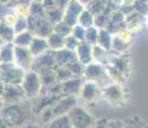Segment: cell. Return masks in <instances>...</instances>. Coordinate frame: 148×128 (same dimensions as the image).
<instances>
[{
  "label": "cell",
  "instance_id": "obj_1",
  "mask_svg": "<svg viewBox=\"0 0 148 128\" xmlns=\"http://www.w3.org/2000/svg\"><path fill=\"white\" fill-rule=\"evenodd\" d=\"M32 113L31 101L26 100L21 104L4 105L0 116L7 122L10 128H22L27 123H30V115Z\"/></svg>",
  "mask_w": 148,
  "mask_h": 128
},
{
  "label": "cell",
  "instance_id": "obj_2",
  "mask_svg": "<svg viewBox=\"0 0 148 128\" xmlns=\"http://www.w3.org/2000/svg\"><path fill=\"white\" fill-rule=\"evenodd\" d=\"M76 102H77V99L72 98V96H63L58 102L53 105V106L45 109L44 112L41 113V121L42 123L48 124L49 122H52L53 119L58 118V116L62 115H67L68 113L71 112V109L76 106Z\"/></svg>",
  "mask_w": 148,
  "mask_h": 128
},
{
  "label": "cell",
  "instance_id": "obj_3",
  "mask_svg": "<svg viewBox=\"0 0 148 128\" xmlns=\"http://www.w3.org/2000/svg\"><path fill=\"white\" fill-rule=\"evenodd\" d=\"M22 89L25 91L27 100H32V99L38 98L42 92V83L40 74L34 70H28L25 74V78L22 81Z\"/></svg>",
  "mask_w": 148,
  "mask_h": 128
},
{
  "label": "cell",
  "instance_id": "obj_4",
  "mask_svg": "<svg viewBox=\"0 0 148 128\" xmlns=\"http://www.w3.org/2000/svg\"><path fill=\"white\" fill-rule=\"evenodd\" d=\"M25 74L26 72L17 67L14 63L0 64V79L5 86L7 85H22Z\"/></svg>",
  "mask_w": 148,
  "mask_h": 128
},
{
  "label": "cell",
  "instance_id": "obj_5",
  "mask_svg": "<svg viewBox=\"0 0 148 128\" xmlns=\"http://www.w3.org/2000/svg\"><path fill=\"white\" fill-rule=\"evenodd\" d=\"M103 99L113 106H122L127 101V93L120 83H112L102 91Z\"/></svg>",
  "mask_w": 148,
  "mask_h": 128
},
{
  "label": "cell",
  "instance_id": "obj_6",
  "mask_svg": "<svg viewBox=\"0 0 148 128\" xmlns=\"http://www.w3.org/2000/svg\"><path fill=\"white\" fill-rule=\"evenodd\" d=\"M86 3L84 1H77V0H72L68 1V4L64 8V16H63V22H66L67 24H70L71 27L77 26L79 17L81 16V13L86 9Z\"/></svg>",
  "mask_w": 148,
  "mask_h": 128
},
{
  "label": "cell",
  "instance_id": "obj_7",
  "mask_svg": "<svg viewBox=\"0 0 148 128\" xmlns=\"http://www.w3.org/2000/svg\"><path fill=\"white\" fill-rule=\"evenodd\" d=\"M4 105H14L26 101L27 98L21 85H7L4 89V93L1 96Z\"/></svg>",
  "mask_w": 148,
  "mask_h": 128
},
{
  "label": "cell",
  "instance_id": "obj_8",
  "mask_svg": "<svg viewBox=\"0 0 148 128\" xmlns=\"http://www.w3.org/2000/svg\"><path fill=\"white\" fill-rule=\"evenodd\" d=\"M73 128H89L93 126V116L81 106L76 105L71 112L68 113Z\"/></svg>",
  "mask_w": 148,
  "mask_h": 128
},
{
  "label": "cell",
  "instance_id": "obj_9",
  "mask_svg": "<svg viewBox=\"0 0 148 128\" xmlns=\"http://www.w3.org/2000/svg\"><path fill=\"white\" fill-rule=\"evenodd\" d=\"M80 96H81L82 101H84L86 105L94 106V105H97V102L103 98V93H102V90L99 89L95 83L89 82V81H85L84 85H82Z\"/></svg>",
  "mask_w": 148,
  "mask_h": 128
},
{
  "label": "cell",
  "instance_id": "obj_10",
  "mask_svg": "<svg viewBox=\"0 0 148 128\" xmlns=\"http://www.w3.org/2000/svg\"><path fill=\"white\" fill-rule=\"evenodd\" d=\"M34 56L28 47H19L14 46V64L23 69L25 72H28L32 68Z\"/></svg>",
  "mask_w": 148,
  "mask_h": 128
},
{
  "label": "cell",
  "instance_id": "obj_11",
  "mask_svg": "<svg viewBox=\"0 0 148 128\" xmlns=\"http://www.w3.org/2000/svg\"><path fill=\"white\" fill-rule=\"evenodd\" d=\"M57 64H56V54L54 51L49 50L47 51L45 54L38 56V58L34 59V63H32V68L31 70L34 72H38L40 73L42 70H48V69H56Z\"/></svg>",
  "mask_w": 148,
  "mask_h": 128
},
{
  "label": "cell",
  "instance_id": "obj_12",
  "mask_svg": "<svg viewBox=\"0 0 148 128\" xmlns=\"http://www.w3.org/2000/svg\"><path fill=\"white\" fill-rule=\"evenodd\" d=\"M84 82L85 81L82 78H72V79H70V81L61 83L62 85V96H72V98L80 96Z\"/></svg>",
  "mask_w": 148,
  "mask_h": 128
},
{
  "label": "cell",
  "instance_id": "obj_13",
  "mask_svg": "<svg viewBox=\"0 0 148 128\" xmlns=\"http://www.w3.org/2000/svg\"><path fill=\"white\" fill-rule=\"evenodd\" d=\"M56 54V64L57 67H67L71 63L77 60L76 51H71L67 49H62L59 51H54Z\"/></svg>",
  "mask_w": 148,
  "mask_h": 128
},
{
  "label": "cell",
  "instance_id": "obj_14",
  "mask_svg": "<svg viewBox=\"0 0 148 128\" xmlns=\"http://www.w3.org/2000/svg\"><path fill=\"white\" fill-rule=\"evenodd\" d=\"M76 55H77V60L86 67V65L93 63V46H90L86 42H81L79 45L77 50H76Z\"/></svg>",
  "mask_w": 148,
  "mask_h": 128
},
{
  "label": "cell",
  "instance_id": "obj_15",
  "mask_svg": "<svg viewBox=\"0 0 148 128\" xmlns=\"http://www.w3.org/2000/svg\"><path fill=\"white\" fill-rule=\"evenodd\" d=\"M30 51L32 54L34 58H38V56L45 54L47 51H49V45H48V40L42 39V37H34L32 42L30 45Z\"/></svg>",
  "mask_w": 148,
  "mask_h": 128
},
{
  "label": "cell",
  "instance_id": "obj_16",
  "mask_svg": "<svg viewBox=\"0 0 148 128\" xmlns=\"http://www.w3.org/2000/svg\"><path fill=\"white\" fill-rule=\"evenodd\" d=\"M14 63V45L13 42L4 44L0 47V64Z\"/></svg>",
  "mask_w": 148,
  "mask_h": 128
},
{
  "label": "cell",
  "instance_id": "obj_17",
  "mask_svg": "<svg viewBox=\"0 0 148 128\" xmlns=\"http://www.w3.org/2000/svg\"><path fill=\"white\" fill-rule=\"evenodd\" d=\"M61 4V1H58V5L57 7L52 8V9L47 10V19L50 22L53 26H56L57 23L63 21V16H64V9Z\"/></svg>",
  "mask_w": 148,
  "mask_h": 128
},
{
  "label": "cell",
  "instance_id": "obj_18",
  "mask_svg": "<svg viewBox=\"0 0 148 128\" xmlns=\"http://www.w3.org/2000/svg\"><path fill=\"white\" fill-rule=\"evenodd\" d=\"M41 78V83H42V90L50 89L54 85L59 83L58 79H57L56 76V69H48V70H42V72L39 73Z\"/></svg>",
  "mask_w": 148,
  "mask_h": 128
},
{
  "label": "cell",
  "instance_id": "obj_19",
  "mask_svg": "<svg viewBox=\"0 0 148 128\" xmlns=\"http://www.w3.org/2000/svg\"><path fill=\"white\" fill-rule=\"evenodd\" d=\"M14 37H16L14 27L4 23L3 21H0V40L4 44H9V42H13Z\"/></svg>",
  "mask_w": 148,
  "mask_h": 128
},
{
  "label": "cell",
  "instance_id": "obj_20",
  "mask_svg": "<svg viewBox=\"0 0 148 128\" xmlns=\"http://www.w3.org/2000/svg\"><path fill=\"white\" fill-rule=\"evenodd\" d=\"M143 22H144L143 16L134 12L133 14H130L129 17H126V28L130 32H134V31H138L142 27Z\"/></svg>",
  "mask_w": 148,
  "mask_h": 128
},
{
  "label": "cell",
  "instance_id": "obj_21",
  "mask_svg": "<svg viewBox=\"0 0 148 128\" xmlns=\"http://www.w3.org/2000/svg\"><path fill=\"white\" fill-rule=\"evenodd\" d=\"M34 37H35V36H34L30 31L18 33V35H16V37L13 40V45L14 46H19V47H30Z\"/></svg>",
  "mask_w": 148,
  "mask_h": 128
},
{
  "label": "cell",
  "instance_id": "obj_22",
  "mask_svg": "<svg viewBox=\"0 0 148 128\" xmlns=\"http://www.w3.org/2000/svg\"><path fill=\"white\" fill-rule=\"evenodd\" d=\"M130 44H132V42L125 41L120 36L115 35L112 39V47H111V51H113L115 54H119V55L125 54V51H127V49H129Z\"/></svg>",
  "mask_w": 148,
  "mask_h": 128
},
{
  "label": "cell",
  "instance_id": "obj_23",
  "mask_svg": "<svg viewBox=\"0 0 148 128\" xmlns=\"http://www.w3.org/2000/svg\"><path fill=\"white\" fill-rule=\"evenodd\" d=\"M48 40V45H49V50L52 51H59L62 49H64V44H66V39L62 36L57 35V33H52Z\"/></svg>",
  "mask_w": 148,
  "mask_h": 128
},
{
  "label": "cell",
  "instance_id": "obj_24",
  "mask_svg": "<svg viewBox=\"0 0 148 128\" xmlns=\"http://www.w3.org/2000/svg\"><path fill=\"white\" fill-rule=\"evenodd\" d=\"M112 39L113 36L108 32L107 30H99V35H98V46H101L102 49L111 51L112 47Z\"/></svg>",
  "mask_w": 148,
  "mask_h": 128
},
{
  "label": "cell",
  "instance_id": "obj_25",
  "mask_svg": "<svg viewBox=\"0 0 148 128\" xmlns=\"http://www.w3.org/2000/svg\"><path fill=\"white\" fill-rule=\"evenodd\" d=\"M47 128H73V127H72V123H71L70 116L67 114V115H62L53 119L52 122H49L47 124Z\"/></svg>",
  "mask_w": 148,
  "mask_h": 128
},
{
  "label": "cell",
  "instance_id": "obj_26",
  "mask_svg": "<svg viewBox=\"0 0 148 128\" xmlns=\"http://www.w3.org/2000/svg\"><path fill=\"white\" fill-rule=\"evenodd\" d=\"M94 19H95V17L93 16V14L90 13L88 9H85L84 12L81 13V16L79 17L77 24L81 26V27L85 28V30H88V28L94 27Z\"/></svg>",
  "mask_w": 148,
  "mask_h": 128
},
{
  "label": "cell",
  "instance_id": "obj_27",
  "mask_svg": "<svg viewBox=\"0 0 148 128\" xmlns=\"http://www.w3.org/2000/svg\"><path fill=\"white\" fill-rule=\"evenodd\" d=\"M30 16L38 17V18H47V9L44 8L42 1H31Z\"/></svg>",
  "mask_w": 148,
  "mask_h": 128
},
{
  "label": "cell",
  "instance_id": "obj_28",
  "mask_svg": "<svg viewBox=\"0 0 148 128\" xmlns=\"http://www.w3.org/2000/svg\"><path fill=\"white\" fill-rule=\"evenodd\" d=\"M106 8H107V1H88L86 3V9L94 17L104 13Z\"/></svg>",
  "mask_w": 148,
  "mask_h": 128
},
{
  "label": "cell",
  "instance_id": "obj_29",
  "mask_svg": "<svg viewBox=\"0 0 148 128\" xmlns=\"http://www.w3.org/2000/svg\"><path fill=\"white\" fill-rule=\"evenodd\" d=\"M56 76H57V79H58L59 83H63V82H67V81H70V79L75 78L68 67H57Z\"/></svg>",
  "mask_w": 148,
  "mask_h": 128
},
{
  "label": "cell",
  "instance_id": "obj_30",
  "mask_svg": "<svg viewBox=\"0 0 148 128\" xmlns=\"http://www.w3.org/2000/svg\"><path fill=\"white\" fill-rule=\"evenodd\" d=\"M98 35H99V30L97 27L88 28L85 32V41L86 44H89L90 46H97L98 45Z\"/></svg>",
  "mask_w": 148,
  "mask_h": 128
},
{
  "label": "cell",
  "instance_id": "obj_31",
  "mask_svg": "<svg viewBox=\"0 0 148 128\" xmlns=\"http://www.w3.org/2000/svg\"><path fill=\"white\" fill-rule=\"evenodd\" d=\"M72 28L70 24H67L66 22H59V23H57L54 26V33H57V35L62 36V37H68V36H71V33H72Z\"/></svg>",
  "mask_w": 148,
  "mask_h": 128
},
{
  "label": "cell",
  "instance_id": "obj_32",
  "mask_svg": "<svg viewBox=\"0 0 148 128\" xmlns=\"http://www.w3.org/2000/svg\"><path fill=\"white\" fill-rule=\"evenodd\" d=\"M67 67L71 69V72H72V74H73L75 78H82V77H84L85 67L79 60L73 62V63H71L70 65H67Z\"/></svg>",
  "mask_w": 148,
  "mask_h": 128
},
{
  "label": "cell",
  "instance_id": "obj_33",
  "mask_svg": "<svg viewBox=\"0 0 148 128\" xmlns=\"http://www.w3.org/2000/svg\"><path fill=\"white\" fill-rule=\"evenodd\" d=\"M0 21H3L4 23H7V24H9V26H12V27H14L17 23V21H18V16H17L16 13L13 12V10H9L8 13H5L4 16L0 18Z\"/></svg>",
  "mask_w": 148,
  "mask_h": 128
},
{
  "label": "cell",
  "instance_id": "obj_34",
  "mask_svg": "<svg viewBox=\"0 0 148 128\" xmlns=\"http://www.w3.org/2000/svg\"><path fill=\"white\" fill-rule=\"evenodd\" d=\"M134 12L143 17L148 16V1H134Z\"/></svg>",
  "mask_w": 148,
  "mask_h": 128
},
{
  "label": "cell",
  "instance_id": "obj_35",
  "mask_svg": "<svg viewBox=\"0 0 148 128\" xmlns=\"http://www.w3.org/2000/svg\"><path fill=\"white\" fill-rule=\"evenodd\" d=\"M28 31V22H27V18H18L16 26H14V32L16 35L18 33H22V32H26Z\"/></svg>",
  "mask_w": 148,
  "mask_h": 128
},
{
  "label": "cell",
  "instance_id": "obj_36",
  "mask_svg": "<svg viewBox=\"0 0 148 128\" xmlns=\"http://www.w3.org/2000/svg\"><path fill=\"white\" fill-rule=\"evenodd\" d=\"M85 32H86V30L77 24L72 28V33H71V36H73V37H75L76 40H79L80 42H84L85 41Z\"/></svg>",
  "mask_w": 148,
  "mask_h": 128
},
{
  "label": "cell",
  "instance_id": "obj_37",
  "mask_svg": "<svg viewBox=\"0 0 148 128\" xmlns=\"http://www.w3.org/2000/svg\"><path fill=\"white\" fill-rule=\"evenodd\" d=\"M81 42L79 40H76L73 36H68L66 37V44H64V49L67 50H71V51H76Z\"/></svg>",
  "mask_w": 148,
  "mask_h": 128
},
{
  "label": "cell",
  "instance_id": "obj_38",
  "mask_svg": "<svg viewBox=\"0 0 148 128\" xmlns=\"http://www.w3.org/2000/svg\"><path fill=\"white\" fill-rule=\"evenodd\" d=\"M0 128H10V127L7 124V122H5L4 119L1 118V116H0Z\"/></svg>",
  "mask_w": 148,
  "mask_h": 128
},
{
  "label": "cell",
  "instance_id": "obj_39",
  "mask_svg": "<svg viewBox=\"0 0 148 128\" xmlns=\"http://www.w3.org/2000/svg\"><path fill=\"white\" fill-rule=\"evenodd\" d=\"M22 128H40V127H39L38 124H35V123H31V122H30V123H27L26 126H23Z\"/></svg>",
  "mask_w": 148,
  "mask_h": 128
},
{
  "label": "cell",
  "instance_id": "obj_40",
  "mask_svg": "<svg viewBox=\"0 0 148 128\" xmlns=\"http://www.w3.org/2000/svg\"><path fill=\"white\" fill-rule=\"evenodd\" d=\"M4 89H5V85L3 83V81L0 79V98H1L3 93H4Z\"/></svg>",
  "mask_w": 148,
  "mask_h": 128
},
{
  "label": "cell",
  "instance_id": "obj_41",
  "mask_svg": "<svg viewBox=\"0 0 148 128\" xmlns=\"http://www.w3.org/2000/svg\"><path fill=\"white\" fill-rule=\"evenodd\" d=\"M3 108H4V102H3V100H1V98H0V113H1Z\"/></svg>",
  "mask_w": 148,
  "mask_h": 128
},
{
  "label": "cell",
  "instance_id": "obj_42",
  "mask_svg": "<svg viewBox=\"0 0 148 128\" xmlns=\"http://www.w3.org/2000/svg\"><path fill=\"white\" fill-rule=\"evenodd\" d=\"M146 24H147V27H148V16L146 17Z\"/></svg>",
  "mask_w": 148,
  "mask_h": 128
},
{
  "label": "cell",
  "instance_id": "obj_43",
  "mask_svg": "<svg viewBox=\"0 0 148 128\" xmlns=\"http://www.w3.org/2000/svg\"><path fill=\"white\" fill-rule=\"evenodd\" d=\"M0 47H1V46H0Z\"/></svg>",
  "mask_w": 148,
  "mask_h": 128
}]
</instances>
